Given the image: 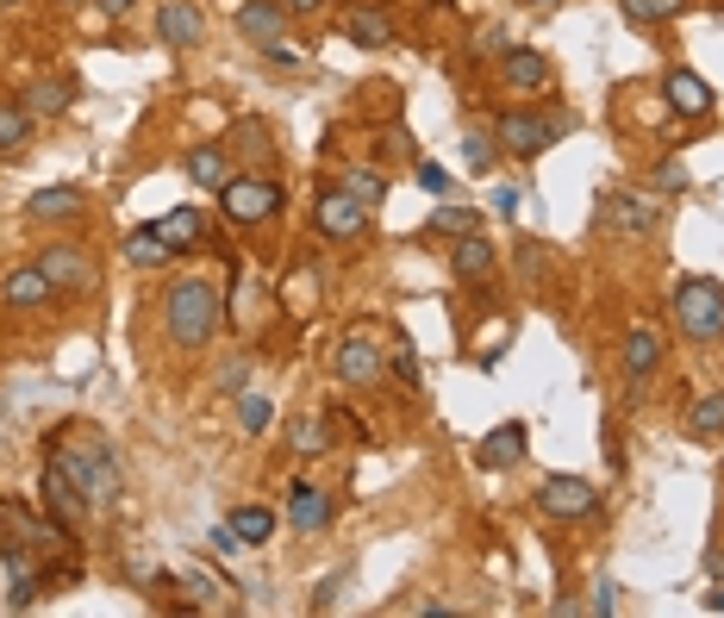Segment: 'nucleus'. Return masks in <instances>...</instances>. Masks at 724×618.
Returning a JSON list of instances; mask_svg holds the SVG:
<instances>
[{
	"mask_svg": "<svg viewBox=\"0 0 724 618\" xmlns=\"http://www.w3.org/2000/svg\"><path fill=\"white\" fill-rule=\"evenodd\" d=\"M618 7H625L630 26H662V19H681L693 0H618Z\"/></svg>",
	"mask_w": 724,
	"mask_h": 618,
	"instance_id": "33",
	"label": "nucleus"
},
{
	"mask_svg": "<svg viewBox=\"0 0 724 618\" xmlns=\"http://www.w3.org/2000/svg\"><path fill=\"white\" fill-rule=\"evenodd\" d=\"M0 524H7V538L13 543H26L32 556H57V550H69V524H45V519H32L26 507H0Z\"/></svg>",
	"mask_w": 724,
	"mask_h": 618,
	"instance_id": "10",
	"label": "nucleus"
},
{
	"mask_svg": "<svg viewBox=\"0 0 724 618\" xmlns=\"http://www.w3.org/2000/svg\"><path fill=\"white\" fill-rule=\"evenodd\" d=\"M706 612H724V581H718V587H712V594H706Z\"/></svg>",
	"mask_w": 724,
	"mask_h": 618,
	"instance_id": "49",
	"label": "nucleus"
},
{
	"mask_svg": "<svg viewBox=\"0 0 724 618\" xmlns=\"http://www.w3.org/2000/svg\"><path fill=\"white\" fill-rule=\"evenodd\" d=\"M519 200H525V188H500V194H493V213H500V219H512V213H519Z\"/></svg>",
	"mask_w": 724,
	"mask_h": 618,
	"instance_id": "45",
	"label": "nucleus"
},
{
	"mask_svg": "<svg viewBox=\"0 0 724 618\" xmlns=\"http://www.w3.org/2000/svg\"><path fill=\"white\" fill-rule=\"evenodd\" d=\"M38 269L50 275V287H57V294H95V263H88V251H81V244H45Z\"/></svg>",
	"mask_w": 724,
	"mask_h": 618,
	"instance_id": "8",
	"label": "nucleus"
},
{
	"mask_svg": "<svg viewBox=\"0 0 724 618\" xmlns=\"http://www.w3.org/2000/svg\"><path fill=\"white\" fill-rule=\"evenodd\" d=\"M606 219H613L618 232H630V238H637V232H649V206L637 200V194L613 188V200H606Z\"/></svg>",
	"mask_w": 724,
	"mask_h": 618,
	"instance_id": "30",
	"label": "nucleus"
},
{
	"mask_svg": "<svg viewBox=\"0 0 724 618\" xmlns=\"http://www.w3.org/2000/svg\"><path fill=\"white\" fill-rule=\"evenodd\" d=\"M19 100H26V112H32V119H57V112L69 107V81L63 76H38Z\"/></svg>",
	"mask_w": 724,
	"mask_h": 618,
	"instance_id": "25",
	"label": "nucleus"
},
{
	"mask_svg": "<svg viewBox=\"0 0 724 618\" xmlns=\"http://www.w3.org/2000/svg\"><path fill=\"white\" fill-rule=\"evenodd\" d=\"M119 251H126V263H131V269H163V263L175 256L169 244L157 238V225H138V232H131V238L119 244Z\"/></svg>",
	"mask_w": 724,
	"mask_h": 618,
	"instance_id": "27",
	"label": "nucleus"
},
{
	"mask_svg": "<svg viewBox=\"0 0 724 618\" xmlns=\"http://www.w3.org/2000/svg\"><path fill=\"white\" fill-rule=\"evenodd\" d=\"M57 457H63L69 469L81 475V488H88V500H95V507H112V500H119V488H126V481H119V462H112V450H107V438H100V431H69V444L57 438Z\"/></svg>",
	"mask_w": 724,
	"mask_h": 618,
	"instance_id": "2",
	"label": "nucleus"
},
{
	"mask_svg": "<svg viewBox=\"0 0 724 618\" xmlns=\"http://www.w3.org/2000/svg\"><path fill=\"white\" fill-rule=\"evenodd\" d=\"M287 7L282 0H251V7H237V38L244 45H256V50H268V45H282L287 38Z\"/></svg>",
	"mask_w": 724,
	"mask_h": 618,
	"instance_id": "12",
	"label": "nucleus"
},
{
	"mask_svg": "<svg viewBox=\"0 0 724 618\" xmlns=\"http://www.w3.org/2000/svg\"><path fill=\"white\" fill-rule=\"evenodd\" d=\"M237 425L251 431V438H256V431H268V425H275V400H268L263 388H244V394H237Z\"/></svg>",
	"mask_w": 724,
	"mask_h": 618,
	"instance_id": "32",
	"label": "nucleus"
},
{
	"mask_svg": "<svg viewBox=\"0 0 724 618\" xmlns=\"http://www.w3.org/2000/svg\"><path fill=\"white\" fill-rule=\"evenodd\" d=\"M587 612H618V581H599L594 600H587Z\"/></svg>",
	"mask_w": 724,
	"mask_h": 618,
	"instance_id": "44",
	"label": "nucleus"
},
{
	"mask_svg": "<svg viewBox=\"0 0 724 618\" xmlns=\"http://www.w3.org/2000/svg\"><path fill=\"white\" fill-rule=\"evenodd\" d=\"M462 163H469L474 175L493 169V138H488V131H469V138H462Z\"/></svg>",
	"mask_w": 724,
	"mask_h": 618,
	"instance_id": "38",
	"label": "nucleus"
},
{
	"mask_svg": "<svg viewBox=\"0 0 724 618\" xmlns=\"http://www.w3.org/2000/svg\"><path fill=\"white\" fill-rule=\"evenodd\" d=\"M537 507L550 512V519H587V512L599 507V493H594V481H581V475H550L537 488Z\"/></svg>",
	"mask_w": 724,
	"mask_h": 618,
	"instance_id": "11",
	"label": "nucleus"
},
{
	"mask_svg": "<svg viewBox=\"0 0 724 618\" xmlns=\"http://www.w3.org/2000/svg\"><path fill=\"white\" fill-rule=\"evenodd\" d=\"M493 263H500V256H493V244L481 238V232L457 238V251H450V269H457L462 282H488V275H493Z\"/></svg>",
	"mask_w": 724,
	"mask_h": 618,
	"instance_id": "21",
	"label": "nucleus"
},
{
	"mask_svg": "<svg viewBox=\"0 0 724 618\" xmlns=\"http://www.w3.org/2000/svg\"><path fill=\"white\" fill-rule=\"evenodd\" d=\"M500 76H506V88H519V95H537V88H550V57L544 50H531V45H512L500 57Z\"/></svg>",
	"mask_w": 724,
	"mask_h": 618,
	"instance_id": "14",
	"label": "nucleus"
},
{
	"mask_svg": "<svg viewBox=\"0 0 724 618\" xmlns=\"http://www.w3.org/2000/svg\"><path fill=\"white\" fill-rule=\"evenodd\" d=\"M525 457V425L512 419V425H493L488 438H481V469H512V462Z\"/></svg>",
	"mask_w": 724,
	"mask_h": 618,
	"instance_id": "24",
	"label": "nucleus"
},
{
	"mask_svg": "<svg viewBox=\"0 0 724 618\" xmlns=\"http://www.w3.org/2000/svg\"><path fill=\"white\" fill-rule=\"evenodd\" d=\"M706 575H718V581H724V550H718V556H706Z\"/></svg>",
	"mask_w": 724,
	"mask_h": 618,
	"instance_id": "50",
	"label": "nucleus"
},
{
	"mask_svg": "<svg viewBox=\"0 0 724 618\" xmlns=\"http://www.w3.org/2000/svg\"><path fill=\"white\" fill-rule=\"evenodd\" d=\"M388 369H394V375L407 381V388H419V356H412V350H400V356H388Z\"/></svg>",
	"mask_w": 724,
	"mask_h": 618,
	"instance_id": "43",
	"label": "nucleus"
},
{
	"mask_svg": "<svg viewBox=\"0 0 724 618\" xmlns=\"http://www.w3.org/2000/svg\"><path fill=\"white\" fill-rule=\"evenodd\" d=\"M251 388V363H225L219 369V394H244Z\"/></svg>",
	"mask_w": 724,
	"mask_h": 618,
	"instance_id": "40",
	"label": "nucleus"
},
{
	"mask_svg": "<svg viewBox=\"0 0 724 618\" xmlns=\"http://www.w3.org/2000/svg\"><path fill=\"white\" fill-rule=\"evenodd\" d=\"M381 375H388V344L350 332L344 344H337V381H344V388H375Z\"/></svg>",
	"mask_w": 724,
	"mask_h": 618,
	"instance_id": "7",
	"label": "nucleus"
},
{
	"mask_svg": "<svg viewBox=\"0 0 724 618\" xmlns=\"http://www.w3.org/2000/svg\"><path fill=\"white\" fill-rule=\"evenodd\" d=\"M287 444H294L300 457H319V450H331V419H294Z\"/></svg>",
	"mask_w": 724,
	"mask_h": 618,
	"instance_id": "34",
	"label": "nucleus"
},
{
	"mask_svg": "<svg viewBox=\"0 0 724 618\" xmlns=\"http://www.w3.org/2000/svg\"><path fill=\"white\" fill-rule=\"evenodd\" d=\"M225 150H237V157H256V150H268V126H263V119H237V126L225 131Z\"/></svg>",
	"mask_w": 724,
	"mask_h": 618,
	"instance_id": "35",
	"label": "nucleus"
},
{
	"mask_svg": "<svg viewBox=\"0 0 724 618\" xmlns=\"http://www.w3.org/2000/svg\"><path fill=\"white\" fill-rule=\"evenodd\" d=\"M206 543H213V556H237V550H244V538H237L232 524H213V531H206Z\"/></svg>",
	"mask_w": 724,
	"mask_h": 618,
	"instance_id": "41",
	"label": "nucleus"
},
{
	"mask_svg": "<svg viewBox=\"0 0 724 618\" xmlns=\"http://www.w3.org/2000/svg\"><path fill=\"white\" fill-rule=\"evenodd\" d=\"M675 325L693 337V344L724 337V287L712 282V275H693V282L675 287Z\"/></svg>",
	"mask_w": 724,
	"mask_h": 618,
	"instance_id": "3",
	"label": "nucleus"
},
{
	"mask_svg": "<svg viewBox=\"0 0 724 618\" xmlns=\"http://www.w3.org/2000/svg\"><path fill=\"white\" fill-rule=\"evenodd\" d=\"M182 169H188L194 188H213V194H219L225 182H232V150H225V144H194L188 157H182Z\"/></svg>",
	"mask_w": 724,
	"mask_h": 618,
	"instance_id": "17",
	"label": "nucleus"
},
{
	"mask_svg": "<svg viewBox=\"0 0 724 618\" xmlns=\"http://www.w3.org/2000/svg\"><path fill=\"white\" fill-rule=\"evenodd\" d=\"M45 507H50V519L69 524V531L95 512V500H88V488H81V475L69 469L63 457H57V450H50V462H45Z\"/></svg>",
	"mask_w": 724,
	"mask_h": 618,
	"instance_id": "4",
	"label": "nucleus"
},
{
	"mask_svg": "<svg viewBox=\"0 0 724 618\" xmlns=\"http://www.w3.org/2000/svg\"><path fill=\"white\" fill-rule=\"evenodd\" d=\"M219 206H225V219H237V225H263L268 213H282V188L263 182V175H232L219 188Z\"/></svg>",
	"mask_w": 724,
	"mask_h": 618,
	"instance_id": "6",
	"label": "nucleus"
},
{
	"mask_svg": "<svg viewBox=\"0 0 724 618\" xmlns=\"http://www.w3.org/2000/svg\"><path fill=\"white\" fill-rule=\"evenodd\" d=\"M681 188H687V163L681 157L656 163V194H681Z\"/></svg>",
	"mask_w": 724,
	"mask_h": 618,
	"instance_id": "39",
	"label": "nucleus"
},
{
	"mask_svg": "<svg viewBox=\"0 0 724 618\" xmlns=\"http://www.w3.org/2000/svg\"><path fill=\"white\" fill-rule=\"evenodd\" d=\"M562 131H568V119H550V112H500L493 144H506L512 157H544Z\"/></svg>",
	"mask_w": 724,
	"mask_h": 618,
	"instance_id": "5",
	"label": "nucleus"
},
{
	"mask_svg": "<svg viewBox=\"0 0 724 618\" xmlns=\"http://www.w3.org/2000/svg\"><path fill=\"white\" fill-rule=\"evenodd\" d=\"M618 363H625V375L644 388V381L656 375V363H662V337H656V332H630L625 350H618Z\"/></svg>",
	"mask_w": 724,
	"mask_h": 618,
	"instance_id": "23",
	"label": "nucleus"
},
{
	"mask_svg": "<svg viewBox=\"0 0 724 618\" xmlns=\"http://www.w3.org/2000/svg\"><path fill=\"white\" fill-rule=\"evenodd\" d=\"M81 194L76 188H38L32 200H26V219H38V225H63V219H81Z\"/></svg>",
	"mask_w": 724,
	"mask_h": 618,
	"instance_id": "20",
	"label": "nucleus"
},
{
	"mask_svg": "<svg viewBox=\"0 0 724 618\" xmlns=\"http://www.w3.org/2000/svg\"><path fill=\"white\" fill-rule=\"evenodd\" d=\"M157 38L169 50H194L206 38V19H200V7L194 0H163L157 7Z\"/></svg>",
	"mask_w": 724,
	"mask_h": 618,
	"instance_id": "13",
	"label": "nucleus"
},
{
	"mask_svg": "<svg viewBox=\"0 0 724 618\" xmlns=\"http://www.w3.org/2000/svg\"><path fill=\"white\" fill-rule=\"evenodd\" d=\"M26 138H32V112H26V100H0V157H13Z\"/></svg>",
	"mask_w": 724,
	"mask_h": 618,
	"instance_id": "28",
	"label": "nucleus"
},
{
	"mask_svg": "<svg viewBox=\"0 0 724 618\" xmlns=\"http://www.w3.org/2000/svg\"><path fill=\"white\" fill-rule=\"evenodd\" d=\"M344 188L356 194L362 206H375L381 194H388V175H381V169H350V175H344Z\"/></svg>",
	"mask_w": 724,
	"mask_h": 618,
	"instance_id": "36",
	"label": "nucleus"
},
{
	"mask_svg": "<svg viewBox=\"0 0 724 618\" xmlns=\"http://www.w3.org/2000/svg\"><path fill=\"white\" fill-rule=\"evenodd\" d=\"M13 7H19V0H0V13H13Z\"/></svg>",
	"mask_w": 724,
	"mask_h": 618,
	"instance_id": "51",
	"label": "nucleus"
},
{
	"mask_svg": "<svg viewBox=\"0 0 724 618\" xmlns=\"http://www.w3.org/2000/svg\"><path fill=\"white\" fill-rule=\"evenodd\" d=\"M287 524H294V531H325L331 524V500L313 481H294V488H287Z\"/></svg>",
	"mask_w": 724,
	"mask_h": 618,
	"instance_id": "18",
	"label": "nucleus"
},
{
	"mask_svg": "<svg viewBox=\"0 0 724 618\" xmlns=\"http://www.w3.org/2000/svg\"><path fill=\"white\" fill-rule=\"evenodd\" d=\"M381 157H412V131H407V126H388V138H381Z\"/></svg>",
	"mask_w": 724,
	"mask_h": 618,
	"instance_id": "42",
	"label": "nucleus"
},
{
	"mask_svg": "<svg viewBox=\"0 0 724 618\" xmlns=\"http://www.w3.org/2000/svg\"><path fill=\"white\" fill-rule=\"evenodd\" d=\"M95 7H100V13H107V19H126L131 7H138V0H95Z\"/></svg>",
	"mask_w": 724,
	"mask_h": 618,
	"instance_id": "47",
	"label": "nucleus"
},
{
	"mask_svg": "<svg viewBox=\"0 0 724 618\" xmlns=\"http://www.w3.org/2000/svg\"><path fill=\"white\" fill-rule=\"evenodd\" d=\"M313 219H319L325 238L344 244V238H362V232H369V206H362L350 188H325V194H319V206H313Z\"/></svg>",
	"mask_w": 724,
	"mask_h": 618,
	"instance_id": "9",
	"label": "nucleus"
},
{
	"mask_svg": "<svg viewBox=\"0 0 724 618\" xmlns=\"http://www.w3.org/2000/svg\"><path fill=\"white\" fill-rule=\"evenodd\" d=\"M157 238L169 244L175 256H182V251H200V244H206V219L194 213V206H175V213H163V219H157Z\"/></svg>",
	"mask_w": 724,
	"mask_h": 618,
	"instance_id": "19",
	"label": "nucleus"
},
{
	"mask_svg": "<svg viewBox=\"0 0 724 618\" xmlns=\"http://www.w3.org/2000/svg\"><path fill=\"white\" fill-rule=\"evenodd\" d=\"M163 318H169V337H175L182 350H200V344H213V332H219L225 301H219V287H213V282L188 275V282L169 287V306H163Z\"/></svg>",
	"mask_w": 724,
	"mask_h": 618,
	"instance_id": "1",
	"label": "nucleus"
},
{
	"mask_svg": "<svg viewBox=\"0 0 724 618\" xmlns=\"http://www.w3.org/2000/svg\"><path fill=\"white\" fill-rule=\"evenodd\" d=\"M662 95H668V107H675L681 119H706L712 112V88H706V76H693V69H668Z\"/></svg>",
	"mask_w": 724,
	"mask_h": 618,
	"instance_id": "15",
	"label": "nucleus"
},
{
	"mask_svg": "<svg viewBox=\"0 0 724 618\" xmlns=\"http://www.w3.org/2000/svg\"><path fill=\"white\" fill-rule=\"evenodd\" d=\"M419 188H425V194H443V188H450V175H443L438 163H425V169H419Z\"/></svg>",
	"mask_w": 724,
	"mask_h": 618,
	"instance_id": "46",
	"label": "nucleus"
},
{
	"mask_svg": "<svg viewBox=\"0 0 724 618\" xmlns=\"http://www.w3.org/2000/svg\"><path fill=\"white\" fill-rule=\"evenodd\" d=\"M287 13H319V7H325V0H282Z\"/></svg>",
	"mask_w": 724,
	"mask_h": 618,
	"instance_id": "48",
	"label": "nucleus"
},
{
	"mask_svg": "<svg viewBox=\"0 0 724 618\" xmlns=\"http://www.w3.org/2000/svg\"><path fill=\"white\" fill-rule=\"evenodd\" d=\"M344 38H350V45H369V50L394 45V19L381 13V7H350V13H344Z\"/></svg>",
	"mask_w": 724,
	"mask_h": 618,
	"instance_id": "22",
	"label": "nucleus"
},
{
	"mask_svg": "<svg viewBox=\"0 0 724 618\" xmlns=\"http://www.w3.org/2000/svg\"><path fill=\"white\" fill-rule=\"evenodd\" d=\"M0 294H7V306H13V313H38V306H45L57 287H50V275L38 269V263H26V269H7Z\"/></svg>",
	"mask_w": 724,
	"mask_h": 618,
	"instance_id": "16",
	"label": "nucleus"
},
{
	"mask_svg": "<svg viewBox=\"0 0 724 618\" xmlns=\"http://www.w3.org/2000/svg\"><path fill=\"white\" fill-rule=\"evenodd\" d=\"M182 587H188V594H194L200 606H219L225 594H232V587H225L219 575H200V569H188V575H182Z\"/></svg>",
	"mask_w": 724,
	"mask_h": 618,
	"instance_id": "37",
	"label": "nucleus"
},
{
	"mask_svg": "<svg viewBox=\"0 0 724 618\" xmlns=\"http://www.w3.org/2000/svg\"><path fill=\"white\" fill-rule=\"evenodd\" d=\"M63 7H81V0H63Z\"/></svg>",
	"mask_w": 724,
	"mask_h": 618,
	"instance_id": "52",
	"label": "nucleus"
},
{
	"mask_svg": "<svg viewBox=\"0 0 724 618\" xmlns=\"http://www.w3.org/2000/svg\"><path fill=\"white\" fill-rule=\"evenodd\" d=\"M469 232H481V213H474V206L443 200L438 213H431V238H469Z\"/></svg>",
	"mask_w": 724,
	"mask_h": 618,
	"instance_id": "29",
	"label": "nucleus"
},
{
	"mask_svg": "<svg viewBox=\"0 0 724 618\" xmlns=\"http://www.w3.org/2000/svg\"><path fill=\"white\" fill-rule=\"evenodd\" d=\"M225 524H232L237 538H244V550H251V543H268V538H275V512H268V507H237Z\"/></svg>",
	"mask_w": 724,
	"mask_h": 618,
	"instance_id": "31",
	"label": "nucleus"
},
{
	"mask_svg": "<svg viewBox=\"0 0 724 618\" xmlns=\"http://www.w3.org/2000/svg\"><path fill=\"white\" fill-rule=\"evenodd\" d=\"M687 438H699V444L724 438V394H693V406H687Z\"/></svg>",
	"mask_w": 724,
	"mask_h": 618,
	"instance_id": "26",
	"label": "nucleus"
}]
</instances>
